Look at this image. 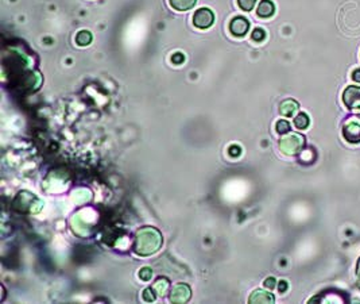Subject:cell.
<instances>
[{"mask_svg": "<svg viewBox=\"0 0 360 304\" xmlns=\"http://www.w3.org/2000/svg\"><path fill=\"white\" fill-rule=\"evenodd\" d=\"M190 296H192V291H190V287L188 284H177L171 291L170 295V300L173 303L181 304V303H186L189 300Z\"/></svg>", "mask_w": 360, "mask_h": 304, "instance_id": "obj_5", "label": "cell"}, {"mask_svg": "<svg viewBox=\"0 0 360 304\" xmlns=\"http://www.w3.org/2000/svg\"><path fill=\"white\" fill-rule=\"evenodd\" d=\"M92 42V34L87 30H83L80 31L77 36H76V44L79 46H88V45Z\"/></svg>", "mask_w": 360, "mask_h": 304, "instance_id": "obj_12", "label": "cell"}, {"mask_svg": "<svg viewBox=\"0 0 360 304\" xmlns=\"http://www.w3.org/2000/svg\"><path fill=\"white\" fill-rule=\"evenodd\" d=\"M251 38H253V41H255V42H262V41H265L266 38V31L263 28H255L253 34H251Z\"/></svg>", "mask_w": 360, "mask_h": 304, "instance_id": "obj_17", "label": "cell"}, {"mask_svg": "<svg viewBox=\"0 0 360 304\" xmlns=\"http://www.w3.org/2000/svg\"><path fill=\"white\" fill-rule=\"evenodd\" d=\"M257 3V0H238L239 7L243 10V11H251Z\"/></svg>", "mask_w": 360, "mask_h": 304, "instance_id": "obj_16", "label": "cell"}, {"mask_svg": "<svg viewBox=\"0 0 360 304\" xmlns=\"http://www.w3.org/2000/svg\"><path fill=\"white\" fill-rule=\"evenodd\" d=\"M139 277H140V280L143 281L151 280V277H153V271H151L150 268H142L140 269V272H139Z\"/></svg>", "mask_w": 360, "mask_h": 304, "instance_id": "obj_18", "label": "cell"}, {"mask_svg": "<svg viewBox=\"0 0 360 304\" xmlns=\"http://www.w3.org/2000/svg\"><path fill=\"white\" fill-rule=\"evenodd\" d=\"M343 136L351 144L360 142V124L356 122H349L343 128Z\"/></svg>", "mask_w": 360, "mask_h": 304, "instance_id": "obj_7", "label": "cell"}, {"mask_svg": "<svg viewBox=\"0 0 360 304\" xmlns=\"http://www.w3.org/2000/svg\"><path fill=\"white\" fill-rule=\"evenodd\" d=\"M305 138L301 134H290L279 142V148L285 154L293 156L304 148Z\"/></svg>", "mask_w": 360, "mask_h": 304, "instance_id": "obj_2", "label": "cell"}, {"mask_svg": "<svg viewBox=\"0 0 360 304\" xmlns=\"http://www.w3.org/2000/svg\"><path fill=\"white\" fill-rule=\"evenodd\" d=\"M143 300L149 301V303H151V301H154L155 300L154 289H151V288L145 289V292H143Z\"/></svg>", "mask_w": 360, "mask_h": 304, "instance_id": "obj_19", "label": "cell"}, {"mask_svg": "<svg viewBox=\"0 0 360 304\" xmlns=\"http://www.w3.org/2000/svg\"><path fill=\"white\" fill-rule=\"evenodd\" d=\"M228 152H230V154H231V156H232V157H238V156H240L241 149L239 148V146H236V145H232V146H231L230 150H228Z\"/></svg>", "mask_w": 360, "mask_h": 304, "instance_id": "obj_22", "label": "cell"}, {"mask_svg": "<svg viewBox=\"0 0 360 304\" xmlns=\"http://www.w3.org/2000/svg\"><path fill=\"white\" fill-rule=\"evenodd\" d=\"M356 276H357V285H359V287H360V260H359V262H357Z\"/></svg>", "mask_w": 360, "mask_h": 304, "instance_id": "obj_25", "label": "cell"}, {"mask_svg": "<svg viewBox=\"0 0 360 304\" xmlns=\"http://www.w3.org/2000/svg\"><path fill=\"white\" fill-rule=\"evenodd\" d=\"M258 15L261 18H270V16L274 15L275 12V6L271 0H262L259 6H258Z\"/></svg>", "mask_w": 360, "mask_h": 304, "instance_id": "obj_9", "label": "cell"}, {"mask_svg": "<svg viewBox=\"0 0 360 304\" xmlns=\"http://www.w3.org/2000/svg\"><path fill=\"white\" fill-rule=\"evenodd\" d=\"M309 116L305 114V112H301V114H298L296 118H294V126L297 128H300V130H304V128H306L309 126Z\"/></svg>", "mask_w": 360, "mask_h": 304, "instance_id": "obj_13", "label": "cell"}, {"mask_svg": "<svg viewBox=\"0 0 360 304\" xmlns=\"http://www.w3.org/2000/svg\"><path fill=\"white\" fill-rule=\"evenodd\" d=\"M167 289H169V281H167L166 279H158V280L155 281L154 291L158 293V295L163 296V295L167 292Z\"/></svg>", "mask_w": 360, "mask_h": 304, "instance_id": "obj_14", "label": "cell"}, {"mask_svg": "<svg viewBox=\"0 0 360 304\" xmlns=\"http://www.w3.org/2000/svg\"><path fill=\"white\" fill-rule=\"evenodd\" d=\"M352 79H353V81L360 83V68L356 69V71L352 73Z\"/></svg>", "mask_w": 360, "mask_h": 304, "instance_id": "obj_24", "label": "cell"}, {"mask_svg": "<svg viewBox=\"0 0 360 304\" xmlns=\"http://www.w3.org/2000/svg\"><path fill=\"white\" fill-rule=\"evenodd\" d=\"M275 284H277V280H275L274 277H269V279H266V281H265L266 288L274 289L275 288Z\"/></svg>", "mask_w": 360, "mask_h": 304, "instance_id": "obj_21", "label": "cell"}, {"mask_svg": "<svg viewBox=\"0 0 360 304\" xmlns=\"http://www.w3.org/2000/svg\"><path fill=\"white\" fill-rule=\"evenodd\" d=\"M162 235L154 227H145L136 232L134 250L139 256H150L161 248Z\"/></svg>", "mask_w": 360, "mask_h": 304, "instance_id": "obj_1", "label": "cell"}, {"mask_svg": "<svg viewBox=\"0 0 360 304\" xmlns=\"http://www.w3.org/2000/svg\"><path fill=\"white\" fill-rule=\"evenodd\" d=\"M184 61H185V56H184L182 53H175V54H173V57H171V62L175 65H181Z\"/></svg>", "mask_w": 360, "mask_h": 304, "instance_id": "obj_20", "label": "cell"}, {"mask_svg": "<svg viewBox=\"0 0 360 304\" xmlns=\"http://www.w3.org/2000/svg\"><path fill=\"white\" fill-rule=\"evenodd\" d=\"M275 297L273 293L266 292L262 289H257L255 292L249 296V303H274Z\"/></svg>", "mask_w": 360, "mask_h": 304, "instance_id": "obj_8", "label": "cell"}, {"mask_svg": "<svg viewBox=\"0 0 360 304\" xmlns=\"http://www.w3.org/2000/svg\"><path fill=\"white\" fill-rule=\"evenodd\" d=\"M343 102L349 110H360V87L349 85L343 93Z\"/></svg>", "mask_w": 360, "mask_h": 304, "instance_id": "obj_4", "label": "cell"}, {"mask_svg": "<svg viewBox=\"0 0 360 304\" xmlns=\"http://www.w3.org/2000/svg\"><path fill=\"white\" fill-rule=\"evenodd\" d=\"M287 283H286L285 280H282V281H279V285H278V289H279V292H286V289H287Z\"/></svg>", "mask_w": 360, "mask_h": 304, "instance_id": "obj_23", "label": "cell"}, {"mask_svg": "<svg viewBox=\"0 0 360 304\" xmlns=\"http://www.w3.org/2000/svg\"><path fill=\"white\" fill-rule=\"evenodd\" d=\"M275 128H277V131L279 132V134H286V132L290 131V123L287 120H278Z\"/></svg>", "mask_w": 360, "mask_h": 304, "instance_id": "obj_15", "label": "cell"}, {"mask_svg": "<svg viewBox=\"0 0 360 304\" xmlns=\"http://www.w3.org/2000/svg\"><path fill=\"white\" fill-rule=\"evenodd\" d=\"M214 22V14L209 8H200L194 12L193 23L197 28H209Z\"/></svg>", "mask_w": 360, "mask_h": 304, "instance_id": "obj_3", "label": "cell"}, {"mask_svg": "<svg viewBox=\"0 0 360 304\" xmlns=\"http://www.w3.org/2000/svg\"><path fill=\"white\" fill-rule=\"evenodd\" d=\"M298 108H300V106H298L297 102L293 100V99H286L279 106V112L283 116H293L298 111Z\"/></svg>", "mask_w": 360, "mask_h": 304, "instance_id": "obj_10", "label": "cell"}, {"mask_svg": "<svg viewBox=\"0 0 360 304\" xmlns=\"http://www.w3.org/2000/svg\"><path fill=\"white\" fill-rule=\"evenodd\" d=\"M169 3L175 11H188L194 7L197 0H169Z\"/></svg>", "mask_w": 360, "mask_h": 304, "instance_id": "obj_11", "label": "cell"}, {"mask_svg": "<svg viewBox=\"0 0 360 304\" xmlns=\"http://www.w3.org/2000/svg\"><path fill=\"white\" fill-rule=\"evenodd\" d=\"M249 30V22L244 16H236L231 20L230 31L234 37H244Z\"/></svg>", "mask_w": 360, "mask_h": 304, "instance_id": "obj_6", "label": "cell"}]
</instances>
